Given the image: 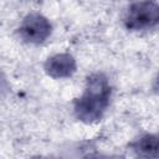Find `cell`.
Segmentation results:
<instances>
[{"label": "cell", "instance_id": "6da1fadb", "mask_svg": "<svg viewBox=\"0 0 159 159\" xmlns=\"http://www.w3.org/2000/svg\"><path fill=\"white\" fill-rule=\"evenodd\" d=\"M111 97V87L103 73H93L87 80L84 93L75 102V114L84 123H93L103 116Z\"/></svg>", "mask_w": 159, "mask_h": 159}, {"label": "cell", "instance_id": "7a4b0ae2", "mask_svg": "<svg viewBox=\"0 0 159 159\" xmlns=\"http://www.w3.org/2000/svg\"><path fill=\"white\" fill-rule=\"evenodd\" d=\"M159 20V6L153 1L132 4L124 16V24L129 30H143L153 27Z\"/></svg>", "mask_w": 159, "mask_h": 159}, {"label": "cell", "instance_id": "3957f363", "mask_svg": "<svg viewBox=\"0 0 159 159\" xmlns=\"http://www.w3.org/2000/svg\"><path fill=\"white\" fill-rule=\"evenodd\" d=\"M51 30L50 21L43 15L35 12L24 19L20 26V36L27 42L41 43L50 36Z\"/></svg>", "mask_w": 159, "mask_h": 159}, {"label": "cell", "instance_id": "277c9868", "mask_svg": "<svg viewBox=\"0 0 159 159\" xmlns=\"http://www.w3.org/2000/svg\"><path fill=\"white\" fill-rule=\"evenodd\" d=\"M45 71L53 78L70 77L76 71V61L70 53H58L46 61Z\"/></svg>", "mask_w": 159, "mask_h": 159}, {"label": "cell", "instance_id": "5b68a950", "mask_svg": "<svg viewBox=\"0 0 159 159\" xmlns=\"http://www.w3.org/2000/svg\"><path fill=\"white\" fill-rule=\"evenodd\" d=\"M132 148L134 153L143 159H157L158 158V137L154 134H145L137 139Z\"/></svg>", "mask_w": 159, "mask_h": 159}, {"label": "cell", "instance_id": "8992f818", "mask_svg": "<svg viewBox=\"0 0 159 159\" xmlns=\"http://www.w3.org/2000/svg\"><path fill=\"white\" fill-rule=\"evenodd\" d=\"M83 159H124L123 157H104V155H98V154H91L84 157Z\"/></svg>", "mask_w": 159, "mask_h": 159}, {"label": "cell", "instance_id": "52a82bcc", "mask_svg": "<svg viewBox=\"0 0 159 159\" xmlns=\"http://www.w3.org/2000/svg\"><path fill=\"white\" fill-rule=\"evenodd\" d=\"M31 159H48V158H45V157H34Z\"/></svg>", "mask_w": 159, "mask_h": 159}]
</instances>
